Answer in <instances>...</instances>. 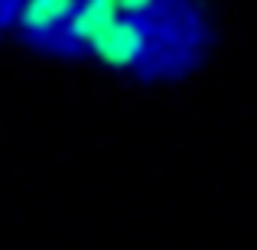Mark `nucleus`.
Listing matches in <instances>:
<instances>
[{
  "mask_svg": "<svg viewBox=\"0 0 257 250\" xmlns=\"http://www.w3.org/2000/svg\"><path fill=\"white\" fill-rule=\"evenodd\" d=\"M13 23L30 46L117 75L173 78L205 46L195 0H23Z\"/></svg>",
  "mask_w": 257,
  "mask_h": 250,
  "instance_id": "1",
  "label": "nucleus"
}]
</instances>
